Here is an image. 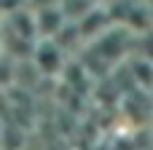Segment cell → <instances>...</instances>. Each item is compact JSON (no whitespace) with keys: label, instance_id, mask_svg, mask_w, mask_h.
Listing matches in <instances>:
<instances>
[{"label":"cell","instance_id":"6da1fadb","mask_svg":"<svg viewBox=\"0 0 153 150\" xmlns=\"http://www.w3.org/2000/svg\"><path fill=\"white\" fill-rule=\"evenodd\" d=\"M32 62H35V70L40 75H62L65 67H67V56H65V48L56 43V40H38L35 46V54H32Z\"/></svg>","mask_w":153,"mask_h":150},{"label":"cell","instance_id":"7a4b0ae2","mask_svg":"<svg viewBox=\"0 0 153 150\" xmlns=\"http://www.w3.org/2000/svg\"><path fill=\"white\" fill-rule=\"evenodd\" d=\"M129 70L143 91H153V59L148 56H134L129 62Z\"/></svg>","mask_w":153,"mask_h":150},{"label":"cell","instance_id":"3957f363","mask_svg":"<svg viewBox=\"0 0 153 150\" xmlns=\"http://www.w3.org/2000/svg\"><path fill=\"white\" fill-rule=\"evenodd\" d=\"M143 3H145V5H148V8L153 11V0H143Z\"/></svg>","mask_w":153,"mask_h":150},{"label":"cell","instance_id":"277c9868","mask_svg":"<svg viewBox=\"0 0 153 150\" xmlns=\"http://www.w3.org/2000/svg\"><path fill=\"white\" fill-rule=\"evenodd\" d=\"M0 140H3V126H0Z\"/></svg>","mask_w":153,"mask_h":150}]
</instances>
